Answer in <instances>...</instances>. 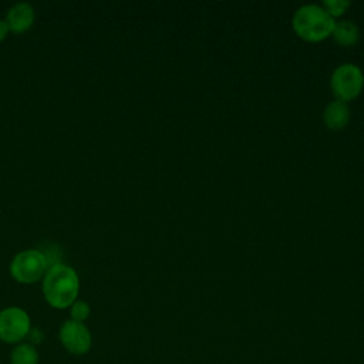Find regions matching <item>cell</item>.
I'll use <instances>...</instances> for the list:
<instances>
[{
  "instance_id": "1",
  "label": "cell",
  "mask_w": 364,
  "mask_h": 364,
  "mask_svg": "<svg viewBox=\"0 0 364 364\" xmlns=\"http://www.w3.org/2000/svg\"><path fill=\"white\" fill-rule=\"evenodd\" d=\"M336 20H333L321 4H303L291 18L293 31L307 43H320L331 37Z\"/></svg>"
},
{
  "instance_id": "2",
  "label": "cell",
  "mask_w": 364,
  "mask_h": 364,
  "mask_svg": "<svg viewBox=\"0 0 364 364\" xmlns=\"http://www.w3.org/2000/svg\"><path fill=\"white\" fill-rule=\"evenodd\" d=\"M80 282L77 273L64 264L50 267L43 280V293L46 300L55 309H65L75 301Z\"/></svg>"
},
{
  "instance_id": "3",
  "label": "cell",
  "mask_w": 364,
  "mask_h": 364,
  "mask_svg": "<svg viewBox=\"0 0 364 364\" xmlns=\"http://www.w3.org/2000/svg\"><path fill=\"white\" fill-rule=\"evenodd\" d=\"M364 88V73L353 63L337 65L330 75V90L334 100L350 102L355 100Z\"/></svg>"
},
{
  "instance_id": "4",
  "label": "cell",
  "mask_w": 364,
  "mask_h": 364,
  "mask_svg": "<svg viewBox=\"0 0 364 364\" xmlns=\"http://www.w3.org/2000/svg\"><path fill=\"white\" fill-rule=\"evenodd\" d=\"M48 260L38 250H26L18 253L11 264V276L21 283H33L46 274Z\"/></svg>"
},
{
  "instance_id": "5",
  "label": "cell",
  "mask_w": 364,
  "mask_h": 364,
  "mask_svg": "<svg viewBox=\"0 0 364 364\" xmlns=\"http://www.w3.org/2000/svg\"><path fill=\"white\" fill-rule=\"evenodd\" d=\"M30 333V317L18 307H7L0 311V340L7 344H18Z\"/></svg>"
},
{
  "instance_id": "6",
  "label": "cell",
  "mask_w": 364,
  "mask_h": 364,
  "mask_svg": "<svg viewBox=\"0 0 364 364\" xmlns=\"http://www.w3.org/2000/svg\"><path fill=\"white\" fill-rule=\"evenodd\" d=\"M58 337L63 347L68 353L75 355H82L88 353L92 344L90 330L82 323L74 320H68L61 326Z\"/></svg>"
},
{
  "instance_id": "7",
  "label": "cell",
  "mask_w": 364,
  "mask_h": 364,
  "mask_svg": "<svg viewBox=\"0 0 364 364\" xmlns=\"http://www.w3.org/2000/svg\"><path fill=\"white\" fill-rule=\"evenodd\" d=\"M351 119L350 107L346 102L333 100L327 104L323 111V122L330 131H341L344 129Z\"/></svg>"
},
{
  "instance_id": "8",
  "label": "cell",
  "mask_w": 364,
  "mask_h": 364,
  "mask_svg": "<svg viewBox=\"0 0 364 364\" xmlns=\"http://www.w3.org/2000/svg\"><path fill=\"white\" fill-rule=\"evenodd\" d=\"M34 21V10L28 3H16L7 13L6 24L10 30L20 33L27 30Z\"/></svg>"
},
{
  "instance_id": "9",
  "label": "cell",
  "mask_w": 364,
  "mask_h": 364,
  "mask_svg": "<svg viewBox=\"0 0 364 364\" xmlns=\"http://www.w3.org/2000/svg\"><path fill=\"white\" fill-rule=\"evenodd\" d=\"M331 38L340 47H353L360 38V30L351 20L336 21Z\"/></svg>"
},
{
  "instance_id": "10",
  "label": "cell",
  "mask_w": 364,
  "mask_h": 364,
  "mask_svg": "<svg viewBox=\"0 0 364 364\" xmlns=\"http://www.w3.org/2000/svg\"><path fill=\"white\" fill-rule=\"evenodd\" d=\"M10 364H38V353L28 343H18L10 353Z\"/></svg>"
},
{
  "instance_id": "11",
  "label": "cell",
  "mask_w": 364,
  "mask_h": 364,
  "mask_svg": "<svg viewBox=\"0 0 364 364\" xmlns=\"http://www.w3.org/2000/svg\"><path fill=\"white\" fill-rule=\"evenodd\" d=\"M321 7L333 20H336L348 10L350 1L348 0H324L321 3Z\"/></svg>"
},
{
  "instance_id": "12",
  "label": "cell",
  "mask_w": 364,
  "mask_h": 364,
  "mask_svg": "<svg viewBox=\"0 0 364 364\" xmlns=\"http://www.w3.org/2000/svg\"><path fill=\"white\" fill-rule=\"evenodd\" d=\"M90 316V306L85 301H74L71 307V317L74 321L82 323Z\"/></svg>"
},
{
  "instance_id": "13",
  "label": "cell",
  "mask_w": 364,
  "mask_h": 364,
  "mask_svg": "<svg viewBox=\"0 0 364 364\" xmlns=\"http://www.w3.org/2000/svg\"><path fill=\"white\" fill-rule=\"evenodd\" d=\"M7 30H9V27H7V24L4 23V21H1L0 20V41L6 37V34H7Z\"/></svg>"
}]
</instances>
